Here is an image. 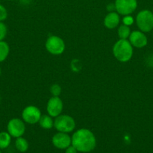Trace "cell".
I'll return each instance as SVG.
<instances>
[{
	"label": "cell",
	"instance_id": "obj_1",
	"mask_svg": "<svg viewBox=\"0 0 153 153\" xmlns=\"http://www.w3.org/2000/svg\"><path fill=\"white\" fill-rule=\"evenodd\" d=\"M71 145L76 148L77 152H90L95 148L96 137L90 130L87 128H80L72 135Z\"/></svg>",
	"mask_w": 153,
	"mask_h": 153
},
{
	"label": "cell",
	"instance_id": "obj_2",
	"mask_svg": "<svg viewBox=\"0 0 153 153\" xmlns=\"http://www.w3.org/2000/svg\"><path fill=\"white\" fill-rule=\"evenodd\" d=\"M114 57L120 62H127L133 56V46L129 40L119 39L112 47Z\"/></svg>",
	"mask_w": 153,
	"mask_h": 153
},
{
	"label": "cell",
	"instance_id": "obj_3",
	"mask_svg": "<svg viewBox=\"0 0 153 153\" xmlns=\"http://www.w3.org/2000/svg\"><path fill=\"white\" fill-rule=\"evenodd\" d=\"M136 25L142 32H149L153 29V12L149 10H142L136 17Z\"/></svg>",
	"mask_w": 153,
	"mask_h": 153
},
{
	"label": "cell",
	"instance_id": "obj_4",
	"mask_svg": "<svg viewBox=\"0 0 153 153\" xmlns=\"http://www.w3.org/2000/svg\"><path fill=\"white\" fill-rule=\"evenodd\" d=\"M54 127L59 132L70 133L74 130L76 127L75 120L69 115H58L54 120Z\"/></svg>",
	"mask_w": 153,
	"mask_h": 153
},
{
	"label": "cell",
	"instance_id": "obj_5",
	"mask_svg": "<svg viewBox=\"0 0 153 153\" xmlns=\"http://www.w3.org/2000/svg\"><path fill=\"white\" fill-rule=\"evenodd\" d=\"M45 47L48 52L52 55H59L64 52L65 49V44L61 37L52 35L47 38L45 43Z\"/></svg>",
	"mask_w": 153,
	"mask_h": 153
},
{
	"label": "cell",
	"instance_id": "obj_6",
	"mask_svg": "<svg viewBox=\"0 0 153 153\" xmlns=\"http://www.w3.org/2000/svg\"><path fill=\"white\" fill-rule=\"evenodd\" d=\"M116 11L119 15L127 16L131 14L137 7L136 0H115Z\"/></svg>",
	"mask_w": 153,
	"mask_h": 153
},
{
	"label": "cell",
	"instance_id": "obj_7",
	"mask_svg": "<svg viewBox=\"0 0 153 153\" xmlns=\"http://www.w3.org/2000/svg\"><path fill=\"white\" fill-rule=\"evenodd\" d=\"M26 131L24 121L20 118H13L10 120L7 125V131L12 137L17 138L22 137Z\"/></svg>",
	"mask_w": 153,
	"mask_h": 153
},
{
	"label": "cell",
	"instance_id": "obj_8",
	"mask_svg": "<svg viewBox=\"0 0 153 153\" xmlns=\"http://www.w3.org/2000/svg\"><path fill=\"white\" fill-rule=\"evenodd\" d=\"M41 117L40 109L34 105H28L22 112V120L28 124H35L39 122Z\"/></svg>",
	"mask_w": 153,
	"mask_h": 153
},
{
	"label": "cell",
	"instance_id": "obj_9",
	"mask_svg": "<svg viewBox=\"0 0 153 153\" xmlns=\"http://www.w3.org/2000/svg\"><path fill=\"white\" fill-rule=\"evenodd\" d=\"M63 110V102L59 97L52 96L47 102L46 111L52 117H56L61 114Z\"/></svg>",
	"mask_w": 153,
	"mask_h": 153
},
{
	"label": "cell",
	"instance_id": "obj_10",
	"mask_svg": "<svg viewBox=\"0 0 153 153\" xmlns=\"http://www.w3.org/2000/svg\"><path fill=\"white\" fill-rule=\"evenodd\" d=\"M52 143L58 149H65L71 145V137L68 133L59 132L55 134L52 138Z\"/></svg>",
	"mask_w": 153,
	"mask_h": 153
},
{
	"label": "cell",
	"instance_id": "obj_11",
	"mask_svg": "<svg viewBox=\"0 0 153 153\" xmlns=\"http://www.w3.org/2000/svg\"><path fill=\"white\" fill-rule=\"evenodd\" d=\"M129 42L134 47L141 49L145 47L148 43V39L144 32L141 31H134L129 36Z\"/></svg>",
	"mask_w": 153,
	"mask_h": 153
},
{
	"label": "cell",
	"instance_id": "obj_12",
	"mask_svg": "<svg viewBox=\"0 0 153 153\" xmlns=\"http://www.w3.org/2000/svg\"><path fill=\"white\" fill-rule=\"evenodd\" d=\"M120 22L119 14L116 11L110 12L104 19V25L108 29H113L116 28Z\"/></svg>",
	"mask_w": 153,
	"mask_h": 153
},
{
	"label": "cell",
	"instance_id": "obj_13",
	"mask_svg": "<svg viewBox=\"0 0 153 153\" xmlns=\"http://www.w3.org/2000/svg\"><path fill=\"white\" fill-rule=\"evenodd\" d=\"M38 123L44 129H50L54 126V121L50 115H41Z\"/></svg>",
	"mask_w": 153,
	"mask_h": 153
},
{
	"label": "cell",
	"instance_id": "obj_14",
	"mask_svg": "<svg viewBox=\"0 0 153 153\" xmlns=\"http://www.w3.org/2000/svg\"><path fill=\"white\" fill-rule=\"evenodd\" d=\"M11 137L8 131L0 132V149H4L10 146Z\"/></svg>",
	"mask_w": 153,
	"mask_h": 153
},
{
	"label": "cell",
	"instance_id": "obj_15",
	"mask_svg": "<svg viewBox=\"0 0 153 153\" xmlns=\"http://www.w3.org/2000/svg\"><path fill=\"white\" fill-rule=\"evenodd\" d=\"M10 52V47L7 42L0 41V63L3 62L8 58Z\"/></svg>",
	"mask_w": 153,
	"mask_h": 153
},
{
	"label": "cell",
	"instance_id": "obj_16",
	"mask_svg": "<svg viewBox=\"0 0 153 153\" xmlns=\"http://www.w3.org/2000/svg\"><path fill=\"white\" fill-rule=\"evenodd\" d=\"M15 146L20 152H26L28 149V142L22 137H19L15 140Z\"/></svg>",
	"mask_w": 153,
	"mask_h": 153
},
{
	"label": "cell",
	"instance_id": "obj_17",
	"mask_svg": "<svg viewBox=\"0 0 153 153\" xmlns=\"http://www.w3.org/2000/svg\"><path fill=\"white\" fill-rule=\"evenodd\" d=\"M130 29L129 28V26L126 25H122L118 27V35L120 39H124V40H127V38H128L130 34Z\"/></svg>",
	"mask_w": 153,
	"mask_h": 153
},
{
	"label": "cell",
	"instance_id": "obj_18",
	"mask_svg": "<svg viewBox=\"0 0 153 153\" xmlns=\"http://www.w3.org/2000/svg\"><path fill=\"white\" fill-rule=\"evenodd\" d=\"M50 93L53 97H59L62 92V88L58 84H54L50 87Z\"/></svg>",
	"mask_w": 153,
	"mask_h": 153
},
{
	"label": "cell",
	"instance_id": "obj_19",
	"mask_svg": "<svg viewBox=\"0 0 153 153\" xmlns=\"http://www.w3.org/2000/svg\"><path fill=\"white\" fill-rule=\"evenodd\" d=\"M8 33V28L5 24L3 22H0V41L5 38Z\"/></svg>",
	"mask_w": 153,
	"mask_h": 153
},
{
	"label": "cell",
	"instance_id": "obj_20",
	"mask_svg": "<svg viewBox=\"0 0 153 153\" xmlns=\"http://www.w3.org/2000/svg\"><path fill=\"white\" fill-rule=\"evenodd\" d=\"M8 17V10L4 6L0 4V22H3Z\"/></svg>",
	"mask_w": 153,
	"mask_h": 153
},
{
	"label": "cell",
	"instance_id": "obj_21",
	"mask_svg": "<svg viewBox=\"0 0 153 153\" xmlns=\"http://www.w3.org/2000/svg\"><path fill=\"white\" fill-rule=\"evenodd\" d=\"M122 22L124 25L129 26V25H131L134 23V18L130 16V15H127V16H124L123 17Z\"/></svg>",
	"mask_w": 153,
	"mask_h": 153
},
{
	"label": "cell",
	"instance_id": "obj_22",
	"mask_svg": "<svg viewBox=\"0 0 153 153\" xmlns=\"http://www.w3.org/2000/svg\"><path fill=\"white\" fill-rule=\"evenodd\" d=\"M65 153H77V150L73 145H70L65 149Z\"/></svg>",
	"mask_w": 153,
	"mask_h": 153
},
{
	"label": "cell",
	"instance_id": "obj_23",
	"mask_svg": "<svg viewBox=\"0 0 153 153\" xmlns=\"http://www.w3.org/2000/svg\"><path fill=\"white\" fill-rule=\"evenodd\" d=\"M106 9H107V10H109L110 12L113 11L114 10H116L115 4H112V3H110V4H109L107 6H106Z\"/></svg>",
	"mask_w": 153,
	"mask_h": 153
},
{
	"label": "cell",
	"instance_id": "obj_24",
	"mask_svg": "<svg viewBox=\"0 0 153 153\" xmlns=\"http://www.w3.org/2000/svg\"><path fill=\"white\" fill-rule=\"evenodd\" d=\"M2 74V69H1V67H0V76H1Z\"/></svg>",
	"mask_w": 153,
	"mask_h": 153
},
{
	"label": "cell",
	"instance_id": "obj_25",
	"mask_svg": "<svg viewBox=\"0 0 153 153\" xmlns=\"http://www.w3.org/2000/svg\"><path fill=\"white\" fill-rule=\"evenodd\" d=\"M4 1H16V0H4Z\"/></svg>",
	"mask_w": 153,
	"mask_h": 153
},
{
	"label": "cell",
	"instance_id": "obj_26",
	"mask_svg": "<svg viewBox=\"0 0 153 153\" xmlns=\"http://www.w3.org/2000/svg\"><path fill=\"white\" fill-rule=\"evenodd\" d=\"M0 153H2V152H1V149H0Z\"/></svg>",
	"mask_w": 153,
	"mask_h": 153
}]
</instances>
